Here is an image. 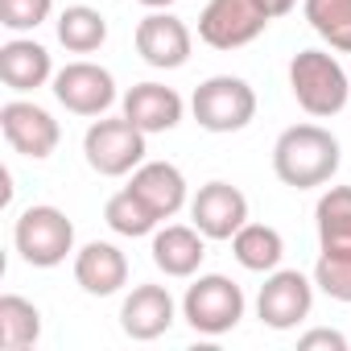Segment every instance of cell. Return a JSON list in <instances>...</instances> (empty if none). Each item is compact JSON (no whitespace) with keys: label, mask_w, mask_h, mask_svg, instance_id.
<instances>
[{"label":"cell","mask_w":351,"mask_h":351,"mask_svg":"<svg viewBox=\"0 0 351 351\" xmlns=\"http://www.w3.org/2000/svg\"><path fill=\"white\" fill-rule=\"evenodd\" d=\"M339 161H343V149L322 124H293L273 145V173L293 191L326 186L339 173Z\"/></svg>","instance_id":"6da1fadb"},{"label":"cell","mask_w":351,"mask_h":351,"mask_svg":"<svg viewBox=\"0 0 351 351\" xmlns=\"http://www.w3.org/2000/svg\"><path fill=\"white\" fill-rule=\"evenodd\" d=\"M289 91L298 99V108L314 120L339 116L351 99V79L343 71V62L326 50H298L289 62Z\"/></svg>","instance_id":"7a4b0ae2"},{"label":"cell","mask_w":351,"mask_h":351,"mask_svg":"<svg viewBox=\"0 0 351 351\" xmlns=\"http://www.w3.org/2000/svg\"><path fill=\"white\" fill-rule=\"evenodd\" d=\"M13 244H17V252L29 269H58L75 252V223H71L66 211H58L50 203H38V207H25L17 215Z\"/></svg>","instance_id":"3957f363"},{"label":"cell","mask_w":351,"mask_h":351,"mask_svg":"<svg viewBox=\"0 0 351 351\" xmlns=\"http://www.w3.org/2000/svg\"><path fill=\"white\" fill-rule=\"evenodd\" d=\"M244 310H248L244 289L223 273L195 277V285H186V298H182V318L191 322V330H199L207 339H219V335L236 330Z\"/></svg>","instance_id":"277c9868"},{"label":"cell","mask_w":351,"mask_h":351,"mask_svg":"<svg viewBox=\"0 0 351 351\" xmlns=\"http://www.w3.org/2000/svg\"><path fill=\"white\" fill-rule=\"evenodd\" d=\"M191 112L207 132H240L256 120V91L240 75H211L207 83L195 87Z\"/></svg>","instance_id":"5b68a950"},{"label":"cell","mask_w":351,"mask_h":351,"mask_svg":"<svg viewBox=\"0 0 351 351\" xmlns=\"http://www.w3.org/2000/svg\"><path fill=\"white\" fill-rule=\"evenodd\" d=\"M145 132L120 112V116H99L87 136H83V157L99 178H124L145 161Z\"/></svg>","instance_id":"8992f818"},{"label":"cell","mask_w":351,"mask_h":351,"mask_svg":"<svg viewBox=\"0 0 351 351\" xmlns=\"http://www.w3.org/2000/svg\"><path fill=\"white\" fill-rule=\"evenodd\" d=\"M314 281L298 269H273L265 273V285L256 293V318L269 330H293L314 310Z\"/></svg>","instance_id":"52a82bcc"},{"label":"cell","mask_w":351,"mask_h":351,"mask_svg":"<svg viewBox=\"0 0 351 351\" xmlns=\"http://www.w3.org/2000/svg\"><path fill=\"white\" fill-rule=\"evenodd\" d=\"M269 25V13L256 0H207V9L199 13V42L211 50H240L256 42Z\"/></svg>","instance_id":"ba28073f"},{"label":"cell","mask_w":351,"mask_h":351,"mask_svg":"<svg viewBox=\"0 0 351 351\" xmlns=\"http://www.w3.org/2000/svg\"><path fill=\"white\" fill-rule=\"evenodd\" d=\"M54 99L75 116L99 120L116 104V79L99 62L79 58V62H66L62 71H54Z\"/></svg>","instance_id":"9c48e42d"},{"label":"cell","mask_w":351,"mask_h":351,"mask_svg":"<svg viewBox=\"0 0 351 351\" xmlns=\"http://www.w3.org/2000/svg\"><path fill=\"white\" fill-rule=\"evenodd\" d=\"M0 132L21 157H34V161H46L62 141L58 120L34 99H9L0 108Z\"/></svg>","instance_id":"30bf717a"},{"label":"cell","mask_w":351,"mask_h":351,"mask_svg":"<svg viewBox=\"0 0 351 351\" xmlns=\"http://www.w3.org/2000/svg\"><path fill=\"white\" fill-rule=\"evenodd\" d=\"M195 50V34L182 17H173L165 9H153L141 25H136V54L153 66V71H178L191 62Z\"/></svg>","instance_id":"8fae6325"},{"label":"cell","mask_w":351,"mask_h":351,"mask_svg":"<svg viewBox=\"0 0 351 351\" xmlns=\"http://www.w3.org/2000/svg\"><path fill=\"white\" fill-rule=\"evenodd\" d=\"M191 219L207 240H232L248 223V195L232 182H207L191 199Z\"/></svg>","instance_id":"7c38bea8"},{"label":"cell","mask_w":351,"mask_h":351,"mask_svg":"<svg viewBox=\"0 0 351 351\" xmlns=\"http://www.w3.org/2000/svg\"><path fill=\"white\" fill-rule=\"evenodd\" d=\"M173 318H178V306H173L165 285H136L120 306V330L136 343L161 339L173 326Z\"/></svg>","instance_id":"4fadbf2b"},{"label":"cell","mask_w":351,"mask_h":351,"mask_svg":"<svg viewBox=\"0 0 351 351\" xmlns=\"http://www.w3.org/2000/svg\"><path fill=\"white\" fill-rule=\"evenodd\" d=\"M75 281L91 298H112L128 285V256L108 240H91L75 252Z\"/></svg>","instance_id":"5bb4252c"},{"label":"cell","mask_w":351,"mask_h":351,"mask_svg":"<svg viewBox=\"0 0 351 351\" xmlns=\"http://www.w3.org/2000/svg\"><path fill=\"white\" fill-rule=\"evenodd\" d=\"M182 112H186L182 95L173 91V87H165V83H136V87L124 91V116H128L145 136L178 128V124H182Z\"/></svg>","instance_id":"9a60e30c"},{"label":"cell","mask_w":351,"mask_h":351,"mask_svg":"<svg viewBox=\"0 0 351 351\" xmlns=\"http://www.w3.org/2000/svg\"><path fill=\"white\" fill-rule=\"evenodd\" d=\"M0 79H5L9 91L25 95V91H38L46 83H54V58L42 42L34 38H13L0 46Z\"/></svg>","instance_id":"2e32d148"},{"label":"cell","mask_w":351,"mask_h":351,"mask_svg":"<svg viewBox=\"0 0 351 351\" xmlns=\"http://www.w3.org/2000/svg\"><path fill=\"white\" fill-rule=\"evenodd\" d=\"M153 211L157 219H173L186 207V173L173 165V161H141L132 169V182H128Z\"/></svg>","instance_id":"e0dca14e"},{"label":"cell","mask_w":351,"mask_h":351,"mask_svg":"<svg viewBox=\"0 0 351 351\" xmlns=\"http://www.w3.org/2000/svg\"><path fill=\"white\" fill-rule=\"evenodd\" d=\"M153 265L165 273V277H195L203 269V256H207V236L191 223H165L161 232H153Z\"/></svg>","instance_id":"ac0fdd59"},{"label":"cell","mask_w":351,"mask_h":351,"mask_svg":"<svg viewBox=\"0 0 351 351\" xmlns=\"http://www.w3.org/2000/svg\"><path fill=\"white\" fill-rule=\"evenodd\" d=\"M232 256L240 261V269L248 273H273L285 256V240L277 228L269 223H244L236 236H232Z\"/></svg>","instance_id":"d6986e66"},{"label":"cell","mask_w":351,"mask_h":351,"mask_svg":"<svg viewBox=\"0 0 351 351\" xmlns=\"http://www.w3.org/2000/svg\"><path fill=\"white\" fill-rule=\"evenodd\" d=\"M38 339H42V310L21 293H5L0 298V347L25 351Z\"/></svg>","instance_id":"ffe728a7"},{"label":"cell","mask_w":351,"mask_h":351,"mask_svg":"<svg viewBox=\"0 0 351 351\" xmlns=\"http://www.w3.org/2000/svg\"><path fill=\"white\" fill-rule=\"evenodd\" d=\"M318 248L351 252V186H330L314 207Z\"/></svg>","instance_id":"44dd1931"},{"label":"cell","mask_w":351,"mask_h":351,"mask_svg":"<svg viewBox=\"0 0 351 351\" xmlns=\"http://www.w3.org/2000/svg\"><path fill=\"white\" fill-rule=\"evenodd\" d=\"M58 42L71 54H95L108 42V21L91 5H66L58 13Z\"/></svg>","instance_id":"7402d4cb"},{"label":"cell","mask_w":351,"mask_h":351,"mask_svg":"<svg viewBox=\"0 0 351 351\" xmlns=\"http://www.w3.org/2000/svg\"><path fill=\"white\" fill-rule=\"evenodd\" d=\"M104 219H108V228L116 232V236H128V240H141V236H153L157 232V211L132 191V186H124V191H116L112 199H108V207H104Z\"/></svg>","instance_id":"603a6c76"},{"label":"cell","mask_w":351,"mask_h":351,"mask_svg":"<svg viewBox=\"0 0 351 351\" xmlns=\"http://www.w3.org/2000/svg\"><path fill=\"white\" fill-rule=\"evenodd\" d=\"M310 29L339 54H351V0H302Z\"/></svg>","instance_id":"cb8c5ba5"},{"label":"cell","mask_w":351,"mask_h":351,"mask_svg":"<svg viewBox=\"0 0 351 351\" xmlns=\"http://www.w3.org/2000/svg\"><path fill=\"white\" fill-rule=\"evenodd\" d=\"M314 285H318L326 298L351 306V252L322 248L318 261H314Z\"/></svg>","instance_id":"d4e9b609"},{"label":"cell","mask_w":351,"mask_h":351,"mask_svg":"<svg viewBox=\"0 0 351 351\" xmlns=\"http://www.w3.org/2000/svg\"><path fill=\"white\" fill-rule=\"evenodd\" d=\"M54 13V0H0V25L13 34H29L46 25Z\"/></svg>","instance_id":"484cf974"},{"label":"cell","mask_w":351,"mask_h":351,"mask_svg":"<svg viewBox=\"0 0 351 351\" xmlns=\"http://www.w3.org/2000/svg\"><path fill=\"white\" fill-rule=\"evenodd\" d=\"M347 335L343 330H335V326H314V330H306V335H298V347L302 351H347Z\"/></svg>","instance_id":"4316f807"},{"label":"cell","mask_w":351,"mask_h":351,"mask_svg":"<svg viewBox=\"0 0 351 351\" xmlns=\"http://www.w3.org/2000/svg\"><path fill=\"white\" fill-rule=\"evenodd\" d=\"M256 5L269 13V21H277V17H285V13H293V5L298 0H256Z\"/></svg>","instance_id":"83f0119b"},{"label":"cell","mask_w":351,"mask_h":351,"mask_svg":"<svg viewBox=\"0 0 351 351\" xmlns=\"http://www.w3.org/2000/svg\"><path fill=\"white\" fill-rule=\"evenodd\" d=\"M136 5H145V9H169L173 0H136Z\"/></svg>","instance_id":"f1b7e54d"}]
</instances>
